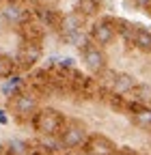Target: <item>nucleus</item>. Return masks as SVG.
<instances>
[{
    "label": "nucleus",
    "mask_w": 151,
    "mask_h": 155,
    "mask_svg": "<svg viewBox=\"0 0 151 155\" xmlns=\"http://www.w3.org/2000/svg\"><path fill=\"white\" fill-rule=\"evenodd\" d=\"M91 41L95 45H108L112 43V39L117 35V28H115V22L110 19H102V22H95L91 26Z\"/></svg>",
    "instance_id": "nucleus-5"
},
{
    "label": "nucleus",
    "mask_w": 151,
    "mask_h": 155,
    "mask_svg": "<svg viewBox=\"0 0 151 155\" xmlns=\"http://www.w3.org/2000/svg\"><path fill=\"white\" fill-rule=\"evenodd\" d=\"M32 125L41 136H54V138H59L63 127H65V116L54 108H43L32 116Z\"/></svg>",
    "instance_id": "nucleus-1"
},
{
    "label": "nucleus",
    "mask_w": 151,
    "mask_h": 155,
    "mask_svg": "<svg viewBox=\"0 0 151 155\" xmlns=\"http://www.w3.org/2000/svg\"><path fill=\"white\" fill-rule=\"evenodd\" d=\"M59 140H61V144H63L65 149H78V147L86 144L89 131H86V127H84L82 123L69 121V123H65V127H63V131H61V136H59Z\"/></svg>",
    "instance_id": "nucleus-2"
},
{
    "label": "nucleus",
    "mask_w": 151,
    "mask_h": 155,
    "mask_svg": "<svg viewBox=\"0 0 151 155\" xmlns=\"http://www.w3.org/2000/svg\"><path fill=\"white\" fill-rule=\"evenodd\" d=\"M11 108L20 119H32V116L39 112V101H37V97L30 95V93H17L15 99L11 101Z\"/></svg>",
    "instance_id": "nucleus-3"
},
{
    "label": "nucleus",
    "mask_w": 151,
    "mask_h": 155,
    "mask_svg": "<svg viewBox=\"0 0 151 155\" xmlns=\"http://www.w3.org/2000/svg\"><path fill=\"white\" fill-rule=\"evenodd\" d=\"M5 151H7V155H35L32 149H30V144L24 142V140H11L5 147Z\"/></svg>",
    "instance_id": "nucleus-14"
},
{
    "label": "nucleus",
    "mask_w": 151,
    "mask_h": 155,
    "mask_svg": "<svg viewBox=\"0 0 151 155\" xmlns=\"http://www.w3.org/2000/svg\"><path fill=\"white\" fill-rule=\"evenodd\" d=\"M2 17L7 19L9 24H15V26H20V24H24V22H26V19H30L28 11H26L24 7H20L17 2H11L9 7H5Z\"/></svg>",
    "instance_id": "nucleus-9"
},
{
    "label": "nucleus",
    "mask_w": 151,
    "mask_h": 155,
    "mask_svg": "<svg viewBox=\"0 0 151 155\" xmlns=\"http://www.w3.org/2000/svg\"><path fill=\"white\" fill-rule=\"evenodd\" d=\"M82 61H84V67L91 73H102L106 69V54L97 45L84 43L82 45Z\"/></svg>",
    "instance_id": "nucleus-4"
},
{
    "label": "nucleus",
    "mask_w": 151,
    "mask_h": 155,
    "mask_svg": "<svg viewBox=\"0 0 151 155\" xmlns=\"http://www.w3.org/2000/svg\"><path fill=\"white\" fill-rule=\"evenodd\" d=\"M112 155H134V153H132V151H125V149H117Z\"/></svg>",
    "instance_id": "nucleus-20"
},
{
    "label": "nucleus",
    "mask_w": 151,
    "mask_h": 155,
    "mask_svg": "<svg viewBox=\"0 0 151 155\" xmlns=\"http://www.w3.org/2000/svg\"><path fill=\"white\" fill-rule=\"evenodd\" d=\"M134 5L140 9H151V0H134Z\"/></svg>",
    "instance_id": "nucleus-19"
},
{
    "label": "nucleus",
    "mask_w": 151,
    "mask_h": 155,
    "mask_svg": "<svg viewBox=\"0 0 151 155\" xmlns=\"http://www.w3.org/2000/svg\"><path fill=\"white\" fill-rule=\"evenodd\" d=\"M17 28H20V35L24 39V43H37V45L41 43V39H43V26L39 22H32V17L26 19L24 24H20Z\"/></svg>",
    "instance_id": "nucleus-8"
},
{
    "label": "nucleus",
    "mask_w": 151,
    "mask_h": 155,
    "mask_svg": "<svg viewBox=\"0 0 151 155\" xmlns=\"http://www.w3.org/2000/svg\"><path fill=\"white\" fill-rule=\"evenodd\" d=\"M41 147H45V151H59L63 144L59 138H54V136H41Z\"/></svg>",
    "instance_id": "nucleus-18"
},
{
    "label": "nucleus",
    "mask_w": 151,
    "mask_h": 155,
    "mask_svg": "<svg viewBox=\"0 0 151 155\" xmlns=\"http://www.w3.org/2000/svg\"><path fill=\"white\" fill-rule=\"evenodd\" d=\"M13 71H15V58H11L9 54H2V52H0V80L11 78Z\"/></svg>",
    "instance_id": "nucleus-16"
},
{
    "label": "nucleus",
    "mask_w": 151,
    "mask_h": 155,
    "mask_svg": "<svg viewBox=\"0 0 151 155\" xmlns=\"http://www.w3.org/2000/svg\"><path fill=\"white\" fill-rule=\"evenodd\" d=\"M97 0H80V5H78V11H80V15L82 17H86V15H93V13H97Z\"/></svg>",
    "instance_id": "nucleus-17"
},
{
    "label": "nucleus",
    "mask_w": 151,
    "mask_h": 155,
    "mask_svg": "<svg viewBox=\"0 0 151 155\" xmlns=\"http://www.w3.org/2000/svg\"><path fill=\"white\" fill-rule=\"evenodd\" d=\"M0 155H7V151H5V147L0 144Z\"/></svg>",
    "instance_id": "nucleus-22"
},
{
    "label": "nucleus",
    "mask_w": 151,
    "mask_h": 155,
    "mask_svg": "<svg viewBox=\"0 0 151 155\" xmlns=\"http://www.w3.org/2000/svg\"><path fill=\"white\" fill-rule=\"evenodd\" d=\"M0 123H7V116H5V112H0Z\"/></svg>",
    "instance_id": "nucleus-21"
},
{
    "label": "nucleus",
    "mask_w": 151,
    "mask_h": 155,
    "mask_svg": "<svg viewBox=\"0 0 151 155\" xmlns=\"http://www.w3.org/2000/svg\"><path fill=\"white\" fill-rule=\"evenodd\" d=\"M41 58V45L37 43H24L17 52V58H15V67L20 69H32L35 63H39Z\"/></svg>",
    "instance_id": "nucleus-6"
},
{
    "label": "nucleus",
    "mask_w": 151,
    "mask_h": 155,
    "mask_svg": "<svg viewBox=\"0 0 151 155\" xmlns=\"http://www.w3.org/2000/svg\"><path fill=\"white\" fill-rule=\"evenodd\" d=\"M132 95L140 106H151V84H136Z\"/></svg>",
    "instance_id": "nucleus-15"
},
{
    "label": "nucleus",
    "mask_w": 151,
    "mask_h": 155,
    "mask_svg": "<svg viewBox=\"0 0 151 155\" xmlns=\"http://www.w3.org/2000/svg\"><path fill=\"white\" fill-rule=\"evenodd\" d=\"M134 86H136V80L129 73H117L115 82H112V86H110V93L115 95V97L117 95H125V93L134 91Z\"/></svg>",
    "instance_id": "nucleus-10"
},
{
    "label": "nucleus",
    "mask_w": 151,
    "mask_h": 155,
    "mask_svg": "<svg viewBox=\"0 0 151 155\" xmlns=\"http://www.w3.org/2000/svg\"><path fill=\"white\" fill-rule=\"evenodd\" d=\"M39 17L43 19L45 26H50V28H59V30H61L63 15L56 11V9H39Z\"/></svg>",
    "instance_id": "nucleus-12"
},
{
    "label": "nucleus",
    "mask_w": 151,
    "mask_h": 155,
    "mask_svg": "<svg viewBox=\"0 0 151 155\" xmlns=\"http://www.w3.org/2000/svg\"><path fill=\"white\" fill-rule=\"evenodd\" d=\"M132 121L136 123V127H140L145 131H151V108L149 106H134Z\"/></svg>",
    "instance_id": "nucleus-11"
},
{
    "label": "nucleus",
    "mask_w": 151,
    "mask_h": 155,
    "mask_svg": "<svg viewBox=\"0 0 151 155\" xmlns=\"http://www.w3.org/2000/svg\"><path fill=\"white\" fill-rule=\"evenodd\" d=\"M132 45L138 48V50H145V52H151V32L145 30V28H136L134 39H132Z\"/></svg>",
    "instance_id": "nucleus-13"
},
{
    "label": "nucleus",
    "mask_w": 151,
    "mask_h": 155,
    "mask_svg": "<svg viewBox=\"0 0 151 155\" xmlns=\"http://www.w3.org/2000/svg\"><path fill=\"white\" fill-rule=\"evenodd\" d=\"M84 149H86L89 155H112V153L117 151L115 142H112L110 138H106V136H102V134H93V136H89V140H86Z\"/></svg>",
    "instance_id": "nucleus-7"
}]
</instances>
